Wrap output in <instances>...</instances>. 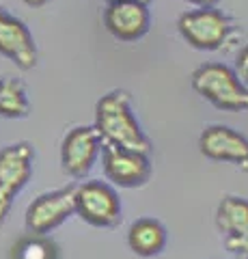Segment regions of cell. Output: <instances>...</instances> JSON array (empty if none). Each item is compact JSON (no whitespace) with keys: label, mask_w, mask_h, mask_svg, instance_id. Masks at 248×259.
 I'll use <instances>...</instances> for the list:
<instances>
[{"label":"cell","mask_w":248,"mask_h":259,"mask_svg":"<svg viewBox=\"0 0 248 259\" xmlns=\"http://www.w3.org/2000/svg\"><path fill=\"white\" fill-rule=\"evenodd\" d=\"M95 130H97L102 143H113L140 153L151 151V141L142 134L132 112L130 97L123 91H110L97 102Z\"/></svg>","instance_id":"6da1fadb"},{"label":"cell","mask_w":248,"mask_h":259,"mask_svg":"<svg viewBox=\"0 0 248 259\" xmlns=\"http://www.w3.org/2000/svg\"><path fill=\"white\" fill-rule=\"evenodd\" d=\"M192 87L216 108L229 112L248 110V87L239 80L235 69L222 63H207L194 69Z\"/></svg>","instance_id":"7a4b0ae2"},{"label":"cell","mask_w":248,"mask_h":259,"mask_svg":"<svg viewBox=\"0 0 248 259\" xmlns=\"http://www.w3.org/2000/svg\"><path fill=\"white\" fill-rule=\"evenodd\" d=\"M35 149L30 143H13L0 149V225L7 221L18 192L33 175Z\"/></svg>","instance_id":"3957f363"},{"label":"cell","mask_w":248,"mask_h":259,"mask_svg":"<svg viewBox=\"0 0 248 259\" xmlns=\"http://www.w3.org/2000/svg\"><path fill=\"white\" fill-rule=\"evenodd\" d=\"M177 28L181 37L196 50H218L231 35V20L214 7H199L179 15Z\"/></svg>","instance_id":"277c9868"},{"label":"cell","mask_w":248,"mask_h":259,"mask_svg":"<svg viewBox=\"0 0 248 259\" xmlns=\"http://www.w3.org/2000/svg\"><path fill=\"white\" fill-rule=\"evenodd\" d=\"M76 214L93 227H115L121 223V201L113 186L104 182H84L74 192Z\"/></svg>","instance_id":"5b68a950"},{"label":"cell","mask_w":248,"mask_h":259,"mask_svg":"<svg viewBox=\"0 0 248 259\" xmlns=\"http://www.w3.org/2000/svg\"><path fill=\"white\" fill-rule=\"evenodd\" d=\"M102 166L104 173L115 186H123V188H138V186L147 184L151 177V160L149 153L132 151L125 147H119L113 143H104L102 151Z\"/></svg>","instance_id":"8992f818"},{"label":"cell","mask_w":248,"mask_h":259,"mask_svg":"<svg viewBox=\"0 0 248 259\" xmlns=\"http://www.w3.org/2000/svg\"><path fill=\"white\" fill-rule=\"evenodd\" d=\"M74 192L76 186H65L61 190L39 194L26 209V218H24L26 229L35 236H45L61 227L69 216L76 214Z\"/></svg>","instance_id":"52a82bcc"},{"label":"cell","mask_w":248,"mask_h":259,"mask_svg":"<svg viewBox=\"0 0 248 259\" xmlns=\"http://www.w3.org/2000/svg\"><path fill=\"white\" fill-rule=\"evenodd\" d=\"M102 139L95 127L80 125L69 130L61 143V166L71 177H84L100 158Z\"/></svg>","instance_id":"ba28073f"},{"label":"cell","mask_w":248,"mask_h":259,"mask_svg":"<svg viewBox=\"0 0 248 259\" xmlns=\"http://www.w3.org/2000/svg\"><path fill=\"white\" fill-rule=\"evenodd\" d=\"M0 54L13 61L20 69H33L39 59L28 26L3 7H0Z\"/></svg>","instance_id":"9c48e42d"},{"label":"cell","mask_w":248,"mask_h":259,"mask_svg":"<svg viewBox=\"0 0 248 259\" xmlns=\"http://www.w3.org/2000/svg\"><path fill=\"white\" fill-rule=\"evenodd\" d=\"M104 24L110 35L121 41H136L147 35L151 26V13L142 0H117L110 3L104 13Z\"/></svg>","instance_id":"30bf717a"},{"label":"cell","mask_w":248,"mask_h":259,"mask_svg":"<svg viewBox=\"0 0 248 259\" xmlns=\"http://www.w3.org/2000/svg\"><path fill=\"white\" fill-rule=\"evenodd\" d=\"M201 153L210 160L229 162L248 171V139L227 125H210L199 139Z\"/></svg>","instance_id":"8fae6325"},{"label":"cell","mask_w":248,"mask_h":259,"mask_svg":"<svg viewBox=\"0 0 248 259\" xmlns=\"http://www.w3.org/2000/svg\"><path fill=\"white\" fill-rule=\"evenodd\" d=\"M166 227L156 218H138L127 229V244L138 257H154L166 246Z\"/></svg>","instance_id":"7c38bea8"},{"label":"cell","mask_w":248,"mask_h":259,"mask_svg":"<svg viewBox=\"0 0 248 259\" xmlns=\"http://www.w3.org/2000/svg\"><path fill=\"white\" fill-rule=\"evenodd\" d=\"M216 225L222 236H235L248 227V201L242 197H225L216 209Z\"/></svg>","instance_id":"4fadbf2b"},{"label":"cell","mask_w":248,"mask_h":259,"mask_svg":"<svg viewBox=\"0 0 248 259\" xmlns=\"http://www.w3.org/2000/svg\"><path fill=\"white\" fill-rule=\"evenodd\" d=\"M30 112L26 89L15 78H0V117L22 119Z\"/></svg>","instance_id":"5bb4252c"},{"label":"cell","mask_w":248,"mask_h":259,"mask_svg":"<svg viewBox=\"0 0 248 259\" xmlns=\"http://www.w3.org/2000/svg\"><path fill=\"white\" fill-rule=\"evenodd\" d=\"M13 259H59V246L47 236L28 233L13 246Z\"/></svg>","instance_id":"9a60e30c"},{"label":"cell","mask_w":248,"mask_h":259,"mask_svg":"<svg viewBox=\"0 0 248 259\" xmlns=\"http://www.w3.org/2000/svg\"><path fill=\"white\" fill-rule=\"evenodd\" d=\"M225 246L227 250H231V253H235L239 257H248V227L244 231L235 233V236H227Z\"/></svg>","instance_id":"2e32d148"},{"label":"cell","mask_w":248,"mask_h":259,"mask_svg":"<svg viewBox=\"0 0 248 259\" xmlns=\"http://www.w3.org/2000/svg\"><path fill=\"white\" fill-rule=\"evenodd\" d=\"M235 74L239 76V80H246L248 82V46H244L237 54L235 61Z\"/></svg>","instance_id":"e0dca14e"},{"label":"cell","mask_w":248,"mask_h":259,"mask_svg":"<svg viewBox=\"0 0 248 259\" xmlns=\"http://www.w3.org/2000/svg\"><path fill=\"white\" fill-rule=\"evenodd\" d=\"M142 3H149V0H142ZM186 3H192L196 7H216L220 0H186Z\"/></svg>","instance_id":"ac0fdd59"},{"label":"cell","mask_w":248,"mask_h":259,"mask_svg":"<svg viewBox=\"0 0 248 259\" xmlns=\"http://www.w3.org/2000/svg\"><path fill=\"white\" fill-rule=\"evenodd\" d=\"M24 5H28V7H43L47 0H22Z\"/></svg>","instance_id":"d6986e66"},{"label":"cell","mask_w":248,"mask_h":259,"mask_svg":"<svg viewBox=\"0 0 248 259\" xmlns=\"http://www.w3.org/2000/svg\"><path fill=\"white\" fill-rule=\"evenodd\" d=\"M106 3H108V5H110V3H117V0H106Z\"/></svg>","instance_id":"ffe728a7"},{"label":"cell","mask_w":248,"mask_h":259,"mask_svg":"<svg viewBox=\"0 0 248 259\" xmlns=\"http://www.w3.org/2000/svg\"><path fill=\"white\" fill-rule=\"evenodd\" d=\"M237 259H248V257H237Z\"/></svg>","instance_id":"44dd1931"}]
</instances>
